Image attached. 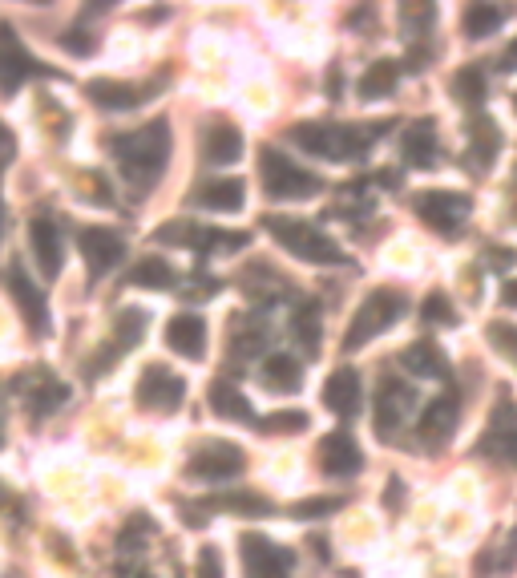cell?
<instances>
[{
  "label": "cell",
  "instance_id": "obj_2",
  "mask_svg": "<svg viewBox=\"0 0 517 578\" xmlns=\"http://www.w3.org/2000/svg\"><path fill=\"white\" fill-rule=\"evenodd\" d=\"M259 178H263L267 199H275V203H303V199L320 195V178L307 174L303 166H295V162H291L283 150H275V146H263V150H259Z\"/></svg>",
  "mask_w": 517,
  "mask_h": 578
},
{
  "label": "cell",
  "instance_id": "obj_3",
  "mask_svg": "<svg viewBox=\"0 0 517 578\" xmlns=\"http://www.w3.org/2000/svg\"><path fill=\"white\" fill-rule=\"evenodd\" d=\"M267 231L275 235V243L279 247H287L295 259H303V263H344V251H340V243H332L324 231H316V227H307V223H299V219H283V215H267Z\"/></svg>",
  "mask_w": 517,
  "mask_h": 578
},
{
  "label": "cell",
  "instance_id": "obj_35",
  "mask_svg": "<svg viewBox=\"0 0 517 578\" xmlns=\"http://www.w3.org/2000/svg\"><path fill=\"white\" fill-rule=\"evenodd\" d=\"M421 316L429 324H457V312H453V304H449L445 292H429L425 304H421Z\"/></svg>",
  "mask_w": 517,
  "mask_h": 578
},
{
  "label": "cell",
  "instance_id": "obj_38",
  "mask_svg": "<svg viewBox=\"0 0 517 578\" xmlns=\"http://www.w3.org/2000/svg\"><path fill=\"white\" fill-rule=\"evenodd\" d=\"M485 336H489V344L497 348V352H505V356H517V328L513 324H489L485 328Z\"/></svg>",
  "mask_w": 517,
  "mask_h": 578
},
{
  "label": "cell",
  "instance_id": "obj_29",
  "mask_svg": "<svg viewBox=\"0 0 517 578\" xmlns=\"http://www.w3.org/2000/svg\"><path fill=\"white\" fill-rule=\"evenodd\" d=\"M461 21H465V37L485 41V37H493L497 25L505 21V9H497V5H469Z\"/></svg>",
  "mask_w": 517,
  "mask_h": 578
},
{
  "label": "cell",
  "instance_id": "obj_9",
  "mask_svg": "<svg viewBox=\"0 0 517 578\" xmlns=\"http://www.w3.org/2000/svg\"><path fill=\"white\" fill-rule=\"evenodd\" d=\"M243 570L247 578H291V554L263 534H243Z\"/></svg>",
  "mask_w": 517,
  "mask_h": 578
},
{
  "label": "cell",
  "instance_id": "obj_42",
  "mask_svg": "<svg viewBox=\"0 0 517 578\" xmlns=\"http://www.w3.org/2000/svg\"><path fill=\"white\" fill-rule=\"evenodd\" d=\"M206 243H211V247H247V235L243 231H215V235H206Z\"/></svg>",
  "mask_w": 517,
  "mask_h": 578
},
{
  "label": "cell",
  "instance_id": "obj_28",
  "mask_svg": "<svg viewBox=\"0 0 517 578\" xmlns=\"http://www.w3.org/2000/svg\"><path fill=\"white\" fill-rule=\"evenodd\" d=\"M396 77H400V65L396 61H376L364 77H360V98L364 102H380L396 89Z\"/></svg>",
  "mask_w": 517,
  "mask_h": 578
},
{
  "label": "cell",
  "instance_id": "obj_13",
  "mask_svg": "<svg viewBox=\"0 0 517 578\" xmlns=\"http://www.w3.org/2000/svg\"><path fill=\"white\" fill-rule=\"evenodd\" d=\"M9 292H13L25 324H29L37 336H45V332H49V304H45V296L33 287V279L21 271V263H13V271H9Z\"/></svg>",
  "mask_w": 517,
  "mask_h": 578
},
{
  "label": "cell",
  "instance_id": "obj_21",
  "mask_svg": "<svg viewBox=\"0 0 517 578\" xmlns=\"http://www.w3.org/2000/svg\"><path fill=\"white\" fill-rule=\"evenodd\" d=\"M412 405V393L404 389V384L396 380H384L380 384V393H376V433H392L400 421H404V409Z\"/></svg>",
  "mask_w": 517,
  "mask_h": 578
},
{
  "label": "cell",
  "instance_id": "obj_41",
  "mask_svg": "<svg viewBox=\"0 0 517 578\" xmlns=\"http://www.w3.org/2000/svg\"><path fill=\"white\" fill-rule=\"evenodd\" d=\"M61 49H69L77 57H89L93 53V37L85 29H69V33H61Z\"/></svg>",
  "mask_w": 517,
  "mask_h": 578
},
{
  "label": "cell",
  "instance_id": "obj_47",
  "mask_svg": "<svg viewBox=\"0 0 517 578\" xmlns=\"http://www.w3.org/2000/svg\"><path fill=\"white\" fill-rule=\"evenodd\" d=\"M0 231H5V203H0Z\"/></svg>",
  "mask_w": 517,
  "mask_h": 578
},
{
  "label": "cell",
  "instance_id": "obj_1",
  "mask_svg": "<svg viewBox=\"0 0 517 578\" xmlns=\"http://www.w3.org/2000/svg\"><path fill=\"white\" fill-rule=\"evenodd\" d=\"M114 154H118L122 174L134 186L146 190L162 174V166L170 158V126L166 122H150V126H142L134 134H122V138H114Z\"/></svg>",
  "mask_w": 517,
  "mask_h": 578
},
{
  "label": "cell",
  "instance_id": "obj_19",
  "mask_svg": "<svg viewBox=\"0 0 517 578\" xmlns=\"http://www.w3.org/2000/svg\"><path fill=\"white\" fill-rule=\"evenodd\" d=\"M194 203L206 207V211H219V215L243 211V203H247V186H243L239 178H215V182H206V186L198 190Z\"/></svg>",
  "mask_w": 517,
  "mask_h": 578
},
{
  "label": "cell",
  "instance_id": "obj_20",
  "mask_svg": "<svg viewBox=\"0 0 517 578\" xmlns=\"http://www.w3.org/2000/svg\"><path fill=\"white\" fill-rule=\"evenodd\" d=\"M400 150H404V162H408V166H421V170L437 166L441 146H437V130H433V122H417V126H408V130H404V138H400Z\"/></svg>",
  "mask_w": 517,
  "mask_h": 578
},
{
  "label": "cell",
  "instance_id": "obj_12",
  "mask_svg": "<svg viewBox=\"0 0 517 578\" xmlns=\"http://www.w3.org/2000/svg\"><path fill=\"white\" fill-rule=\"evenodd\" d=\"M77 243H81V255H85V263H89L93 275H106V271L118 267L122 255H126V243H122L114 231H106V227H85Z\"/></svg>",
  "mask_w": 517,
  "mask_h": 578
},
{
  "label": "cell",
  "instance_id": "obj_33",
  "mask_svg": "<svg viewBox=\"0 0 517 578\" xmlns=\"http://www.w3.org/2000/svg\"><path fill=\"white\" fill-rule=\"evenodd\" d=\"M291 332H295V340L307 352H316L320 348V316H316V308H299L295 320H291Z\"/></svg>",
  "mask_w": 517,
  "mask_h": 578
},
{
  "label": "cell",
  "instance_id": "obj_36",
  "mask_svg": "<svg viewBox=\"0 0 517 578\" xmlns=\"http://www.w3.org/2000/svg\"><path fill=\"white\" fill-rule=\"evenodd\" d=\"M219 506H227V510H235V514H271V502L267 498H259V494H227V498H219Z\"/></svg>",
  "mask_w": 517,
  "mask_h": 578
},
{
  "label": "cell",
  "instance_id": "obj_24",
  "mask_svg": "<svg viewBox=\"0 0 517 578\" xmlns=\"http://www.w3.org/2000/svg\"><path fill=\"white\" fill-rule=\"evenodd\" d=\"M263 380H267L271 393H295L303 384V364L291 352H271L263 360Z\"/></svg>",
  "mask_w": 517,
  "mask_h": 578
},
{
  "label": "cell",
  "instance_id": "obj_32",
  "mask_svg": "<svg viewBox=\"0 0 517 578\" xmlns=\"http://www.w3.org/2000/svg\"><path fill=\"white\" fill-rule=\"evenodd\" d=\"M146 324H150V316L142 312V308H126V312H118V336H114V352H122V348H130V344H138L142 336H146Z\"/></svg>",
  "mask_w": 517,
  "mask_h": 578
},
{
  "label": "cell",
  "instance_id": "obj_23",
  "mask_svg": "<svg viewBox=\"0 0 517 578\" xmlns=\"http://www.w3.org/2000/svg\"><path fill=\"white\" fill-rule=\"evenodd\" d=\"M85 93H89V102L101 106V110H134L138 102H146V93H138V89L126 85V81H110V77L89 81Z\"/></svg>",
  "mask_w": 517,
  "mask_h": 578
},
{
  "label": "cell",
  "instance_id": "obj_14",
  "mask_svg": "<svg viewBox=\"0 0 517 578\" xmlns=\"http://www.w3.org/2000/svg\"><path fill=\"white\" fill-rule=\"evenodd\" d=\"M360 372L356 368H336L328 380H324V405L336 413V417H356L360 413Z\"/></svg>",
  "mask_w": 517,
  "mask_h": 578
},
{
  "label": "cell",
  "instance_id": "obj_48",
  "mask_svg": "<svg viewBox=\"0 0 517 578\" xmlns=\"http://www.w3.org/2000/svg\"><path fill=\"white\" fill-rule=\"evenodd\" d=\"M134 578H146V574H134Z\"/></svg>",
  "mask_w": 517,
  "mask_h": 578
},
{
  "label": "cell",
  "instance_id": "obj_49",
  "mask_svg": "<svg viewBox=\"0 0 517 578\" xmlns=\"http://www.w3.org/2000/svg\"><path fill=\"white\" fill-rule=\"evenodd\" d=\"M513 106H517V98H513Z\"/></svg>",
  "mask_w": 517,
  "mask_h": 578
},
{
  "label": "cell",
  "instance_id": "obj_25",
  "mask_svg": "<svg viewBox=\"0 0 517 578\" xmlns=\"http://www.w3.org/2000/svg\"><path fill=\"white\" fill-rule=\"evenodd\" d=\"M206 397H211V409H215L219 417H227V421H247V425L255 421V417H251V413H255L251 401L235 389L231 380H215V384H211V393H206Z\"/></svg>",
  "mask_w": 517,
  "mask_h": 578
},
{
  "label": "cell",
  "instance_id": "obj_40",
  "mask_svg": "<svg viewBox=\"0 0 517 578\" xmlns=\"http://www.w3.org/2000/svg\"><path fill=\"white\" fill-rule=\"evenodd\" d=\"M194 578H223V558H219L215 546H202V550H198V570H194Z\"/></svg>",
  "mask_w": 517,
  "mask_h": 578
},
{
  "label": "cell",
  "instance_id": "obj_27",
  "mask_svg": "<svg viewBox=\"0 0 517 578\" xmlns=\"http://www.w3.org/2000/svg\"><path fill=\"white\" fill-rule=\"evenodd\" d=\"M126 283L146 287V292H170V287H174V267H170L166 259L150 255V259H142V263L130 271V279H126Z\"/></svg>",
  "mask_w": 517,
  "mask_h": 578
},
{
  "label": "cell",
  "instance_id": "obj_5",
  "mask_svg": "<svg viewBox=\"0 0 517 578\" xmlns=\"http://www.w3.org/2000/svg\"><path fill=\"white\" fill-rule=\"evenodd\" d=\"M400 312H404V296H400V292H388V287L372 292V296H368V300L356 308L352 328L344 332V348H348V352L364 348V344H368V340H376L384 328H392V324L400 320Z\"/></svg>",
  "mask_w": 517,
  "mask_h": 578
},
{
  "label": "cell",
  "instance_id": "obj_15",
  "mask_svg": "<svg viewBox=\"0 0 517 578\" xmlns=\"http://www.w3.org/2000/svg\"><path fill=\"white\" fill-rule=\"evenodd\" d=\"M166 344L182 356V360H202L206 352V320L194 312H182L166 324Z\"/></svg>",
  "mask_w": 517,
  "mask_h": 578
},
{
  "label": "cell",
  "instance_id": "obj_43",
  "mask_svg": "<svg viewBox=\"0 0 517 578\" xmlns=\"http://www.w3.org/2000/svg\"><path fill=\"white\" fill-rule=\"evenodd\" d=\"M513 259H517V255H513L509 247H493V255H489V263H493V267H501V271H505V267H513Z\"/></svg>",
  "mask_w": 517,
  "mask_h": 578
},
{
  "label": "cell",
  "instance_id": "obj_44",
  "mask_svg": "<svg viewBox=\"0 0 517 578\" xmlns=\"http://www.w3.org/2000/svg\"><path fill=\"white\" fill-rule=\"evenodd\" d=\"M497 65H501V73H513V69H517V41H509V49L501 53Z\"/></svg>",
  "mask_w": 517,
  "mask_h": 578
},
{
  "label": "cell",
  "instance_id": "obj_31",
  "mask_svg": "<svg viewBox=\"0 0 517 578\" xmlns=\"http://www.w3.org/2000/svg\"><path fill=\"white\" fill-rule=\"evenodd\" d=\"M69 401V389L61 380H53V376H41L37 384H33V397H29V405H33V413H53L57 405H65Z\"/></svg>",
  "mask_w": 517,
  "mask_h": 578
},
{
  "label": "cell",
  "instance_id": "obj_22",
  "mask_svg": "<svg viewBox=\"0 0 517 578\" xmlns=\"http://www.w3.org/2000/svg\"><path fill=\"white\" fill-rule=\"evenodd\" d=\"M400 364L412 372V376H429V380H449V360H445V352L437 348V344H429V340H417V344H408L404 348V356H400Z\"/></svg>",
  "mask_w": 517,
  "mask_h": 578
},
{
  "label": "cell",
  "instance_id": "obj_17",
  "mask_svg": "<svg viewBox=\"0 0 517 578\" xmlns=\"http://www.w3.org/2000/svg\"><path fill=\"white\" fill-rule=\"evenodd\" d=\"M202 154H206V162H211V166L239 162V158H243V134H239L231 122H215V126H206Z\"/></svg>",
  "mask_w": 517,
  "mask_h": 578
},
{
  "label": "cell",
  "instance_id": "obj_11",
  "mask_svg": "<svg viewBox=\"0 0 517 578\" xmlns=\"http://www.w3.org/2000/svg\"><path fill=\"white\" fill-rule=\"evenodd\" d=\"M29 251H33V263L41 267V275L57 279L65 251H61V231H57V223L49 215H33L29 219Z\"/></svg>",
  "mask_w": 517,
  "mask_h": 578
},
{
  "label": "cell",
  "instance_id": "obj_7",
  "mask_svg": "<svg viewBox=\"0 0 517 578\" xmlns=\"http://www.w3.org/2000/svg\"><path fill=\"white\" fill-rule=\"evenodd\" d=\"M186 397V380L162 364H150L138 380V405L150 413H174Z\"/></svg>",
  "mask_w": 517,
  "mask_h": 578
},
{
  "label": "cell",
  "instance_id": "obj_4",
  "mask_svg": "<svg viewBox=\"0 0 517 578\" xmlns=\"http://www.w3.org/2000/svg\"><path fill=\"white\" fill-rule=\"evenodd\" d=\"M291 142L316 158H328V162H348V158H360L364 146H368V134L360 130H348V126H328V122H303L291 130Z\"/></svg>",
  "mask_w": 517,
  "mask_h": 578
},
{
  "label": "cell",
  "instance_id": "obj_39",
  "mask_svg": "<svg viewBox=\"0 0 517 578\" xmlns=\"http://www.w3.org/2000/svg\"><path fill=\"white\" fill-rule=\"evenodd\" d=\"M433 17H437V9H433V5H404V9H400V21H404V29H408V33H425Z\"/></svg>",
  "mask_w": 517,
  "mask_h": 578
},
{
  "label": "cell",
  "instance_id": "obj_8",
  "mask_svg": "<svg viewBox=\"0 0 517 578\" xmlns=\"http://www.w3.org/2000/svg\"><path fill=\"white\" fill-rule=\"evenodd\" d=\"M417 215L437 235H457L469 215V199L453 195V190H425V195H417Z\"/></svg>",
  "mask_w": 517,
  "mask_h": 578
},
{
  "label": "cell",
  "instance_id": "obj_45",
  "mask_svg": "<svg viewBox=\"0 0 517 578\" xmlns=\"http://www.w3.org/2000/svg\"><path fill=\"white\" fill-rule=\"evenodd\" d=\"M501 304H505V308H517V279H505V283H501Z\"/></svg>",
  "mask_w": 517,
  "mask_h": 578
},
{
  "label": "cell",
  "instance_id": "obj_16",
  "mask_svg": "<svg viewBox=\"0 0 517 578\" xmlns=\"http://www.w3.org/2000/svg\"><path fill=\"white\" fill-rule=\"evenodd\" d=\"M320 465H324V473H332V477H352V473L364 465V453H360L356 437H348V433H328V437L320 441Z\"/></svg>",
  "mask_w": 517,
  "mask_h": 578
},
{
  "label": "cell",
  "instance_id": "obj_10",
  "mask_svg": "<svg viewBox=\"0 0 517 578\" xmlns=\"http://www.w3.org/2000/svg\"><path fill=\"white\" fill-rule=\"evenodd\" d=\"M37 73L29 49L21 45V37L13 33V25H0V93H17V85Z\"/></svg>",
  "mask_w": 517,
  "mask_h": 578
},
{
  "label": "cell",
  "instance_id": "obj_46",
  "mask_svg": "<svg viewBox=\"0 0 517 578\" xmlns=\"http://www.w3.org/2000/svg\"><path fill=\"white\" fill-rule=\"evenodd\" d=\"M0 449H5V409H0Z\"/></svg>",
  "mask_w": 517,
  "mask_h": 578
},
{
  "label": "cell",
  "instance_id": "obj_6",
  "mask_svg": "<svg viewBox=\"0 0 517 578\" xmlns=\"http://www.w3.org/2000/svg\"><path fill=\"white\" fill-rule=\"evenodd\" d=\"M247 457L239 445L231 441H206L190 461H186V477L190 481H227L235 473H243Z\"/></svg>",
  "mask_w": 517,
  "mask_h": 578
},
{
  "label": "cell",
  "instance_id": "obj_34",
  "mask_svg": "<svg viewBox=\"0 0 517 578\" xmlns=\"http://www.w3.org/2000/svg\"><path fill=\"white\" fill-rule=\"evenodd\" d=\"M307 425H312V417H307L303 409H283V413H271V417L263 421L267 433H303Z\"/></svg>",
  "mask_w": 517,
  "mask_h": 578
},
{
  "label": "cell",
  "instance_id": "obj_18",
  "mask_svg": "<svg viewBox=\"0 0 517 578\" xmlns=\"http://www.w3.org/2000/svg\"><path fill=\"white\" fill-rule=\"evenodd\" d=\"M453 429H457V397H437L425 413H421V425H417V433H421V441H429V445H441V441H449L453 437Z\"/></svg>",
  "mask_w": 517,
  "mask_h": 578
},
{
  "label": "cell",
  "instance_id": "obj_37",
  "mask_svg": "<svg viewBox=\"0 0 517 578\" xmlns=\"http://www.w3.org/2000/svg\"><path fill=\"white\" fill-rule=\"evenodd\" d=\"M336 506H340V498H303V502L291 506V518H299V522H307V518H328Z\"/></svg>",
  "mask_w": 517,
  "mask_h": 578
},
{
  "label": "cell",
  "instance_id": "obj_30",
  "mask_svg": "<svg viewBox=\"0 0 517 578\" xmlns=\"http://www.w3.org/2000/svg\"><path fill=\"white\" fill-rule=\"evenodd\" d=\"M453 98L465 106H481L485 102V73L477 65H465L453 73Z\"/></svg>",
  "mask_w": 517,
  "mask_h": 578
},
{
  "label": "cell",
  "instance_id": "obj_26",
  "mask_svg": "<svg viewBox=\"0 0 517 578\" xmlns=\"http://www.w3.org/2000/svg\"><path fill=\"white\" fill-rule=\"evenodd\" d=\"M497 150H501V134H497L493 118H477V122L469 126V154H473L477 170H489L493 158H497Z\"/></svg>",
  "mask_w": 517,
  "mask_h": 578
}]
</instances>
